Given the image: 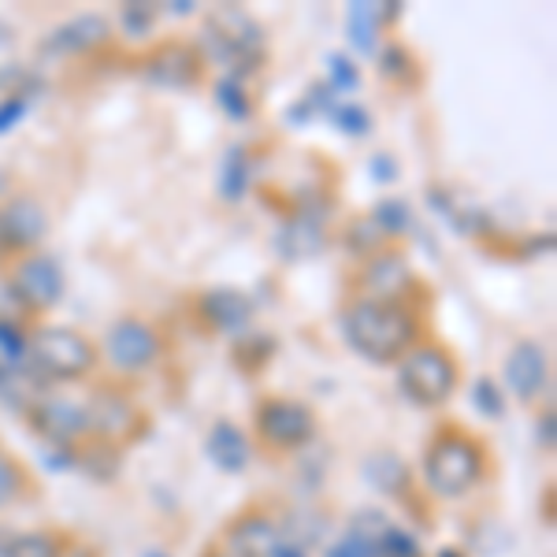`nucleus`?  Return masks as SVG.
I'll return each instance as SVG.
<instances>
[{"label": "nucleus", "instance_id": "nucleus-1", "mask_svg": "<svg viewBox=\"0 0 557 557\" xmlns=\"http://www.w3.org/2000/svg\"><path fill=\"white\" fill-rule=\"evenodd\" d=\"M346 346L375 368H394L424 338V320L412 301H383L349 294L338 312Z\"/></svg>", "mask_w": 557, "mask_h": 557}, {"label": "nucleus", "instance_id": "nucleus-2", "mask_svg": "<svg viewBox=\"0 0 557 557\" xmlns=\"http://www.w3.org/2000/svg\"><path fill=\"white\" fill-rule=\"evenodd\" d=\"M494 461L487 438H480L472 428L457 424V420H443L424 443V461H420V475H424V491L443 502H461L472 491H480L491 480Z\"/></svg>", "mask_w": 557, "mask_h": 557}, {"label": "nucleus", "instance_id": "nucleus-3", "mask_svg": "<svg viewBox=\"0 0 557 557\" xmlns=\"http://www.w3.org/2000/svg\"><path fill=\"white\" fill-rule=\"evenodd\" d=\"M101 364V349L89 335L64 323H38L26 343V372L41 383H86Z\"/></svg>", "mask_w": 557, "mask_h": 557}, {"label": "nucleus", "instance_id": "nucleus-4", "mask_svg": "<svg viewBox=\"0 0 557 557\" xmlns=\"http://www.w3.org/2000/svg\"><path fill=\"white\" fill-rule=\"evenodd\" d=\"M398 391L417 409H443L461 391V361L438 338H420L398 364Z\"/></svg>", "mask_w": 557, "mask_h": 557}, {"label": "nucleus", "instance_id": "nucleus-5", "mask_svg": "<svg viewBox=\"0 0 557 557\" xmlns=\"http://www.w3.org/2000/svg\"><path fill=\"white\" fill-rule=\"evenodd\" d=\"M253 446H264L268 454L294 457L305 454L320 435V417L309 401L290 394H268L253 406Z\"/></svg>", "mask_w": 557, "mask_h": 557}, {"label": "nucleus", "instance_id": "nucleus-6", "mask_svg": "<svg viewBox=\"0 0 557 557\" xmlns=\"http://www.w3.org/2000/svg\"><path fill=\"white\" fill-rule=\"evenodd\" d=\"M209 52L205 60L215 57L227 75L246 78L249 83V71H260L268 60V38H264V26H260L253 15L242 12V8H215L209 15Z\"/></svg>", "mask_w": 557, "mask_h": 557}, {"label": "nucleus", "instance_id": "nucleus-7", "mask_svg": "<svg viewBox=\"0 0 557 557\" xmlns=\"http://www.w3.org/2000/svg\"><path fill=\"white\" fill-rule=\"evenodd\" d=\"M138 75H141V83H149L157 89L190 94V89L201 86L205 75H209V60H205L201 45L183 41V38H164L138 57Z\"/></svg>", "mask_w": 557, "mask_h": 557}, {"label": "nucleus", "instance_id": "nucleus-8", "mask_svg": "<svg viewBox=\"0 0 557 557\" xmlns=\"http://www.w3.org/2000/svg\"><path fill=\"white\" fill-rule=\"evenodd\" d=\"M4 272H8L4 278H8L12 298L20 301V309H26L30 317H45V312H52L64 301V290H67L64 268H60L57 257L41 253V249L38 253L8 260Z\"/></svg>", "mask_w": 557, "mask_h": 557}, {"label": "nucleus", "instance_id": "nucleus-9", "mask_svg": "<svg viewBox=\"0 0 557 557\" xmlns=\"http://www.w3.org/2000/svg\"><path fill=\"white\" fill-rule=\"evenodd\" d=\"M502 380H506V398L513 394L517 406L543 409L554 406V361L550 349L539 338H520L502 361Z\"/></svg>", "mask_w": 557, "mask_h": 557}, {"label": "nucleus", "instance_id": "nucleus-10", "mask_svg": "<svg viewBox=\"0 0 557 557\" xmlns=\"http://www.w3.org/2000/svg\"><path fill=\"white\" fill-rule=\"evenodd\" d=\"M101 357L120 375H146L164 357V335L146 317H120L104 331Z\"/></svg>", "mask_w": 557, "mask_h": 557}, {"label": "nucleus", "instance_id": "nucleus-11", "mask_svg": "<svg viewBox=\"0 0 557 557\" xmlns=\"http://www.w3.org/2000/svg\"><path fill=\"white\" fill-rule=\"evenodd\" d=\"M89 417V438H101L120 450H127L131 443H138L146 435V412L138 409V401L127 391H115V386H101L83 401Z\"/></svg>", "mask_w": 557, "mask_h": 557}, {"label": "nucleus", "instance_id": "nucleus-12", "mask_svg": "<svg viewBox=\"0 0 557 557\" xmlns=\"http://www.w3.org/2000/svg\"><path fill=\"white\" fill-rule=\"evenodd\" d=\"M34 435H41L52 450H75L89 438V417L86 406L78 398H64V394H45L34 398V406L26 409Z\"/></svg>", "mask_w": 557, "mask_h": 557}, {"label": "nucleus", "instance_id": "nucleus-13", "mask_svg": "<svg viewBox=\"0 0 557 557\" xmlns=\"http://www.w3.org/2000/svg\"><path fill=\"white\" fill-rule=\"evenodd\" d=\"M283 539H286V532L272 509H264L260 502H249V506H242L235 517L223 520L215 543L227 546L235 557H272Z\"/></svg>", "mask_w": 557, "mask_h": 557}, {"label": "nucleus", "instance_id": "nucleus-14", "mask_svg": "<svg viewBox=\"0 0 557 557\" xmlns=\"http://www.w3.org/2000/svg\"><path fill=\"white\" fill-rule=\"evenodd\" d=\"M0 223H4L8 238V257H26L38 253L41 242L52 231V212L34 190H12L8 201L0 205Z\"/></svg>", "mask_w": 557, "mask_h": 557}, {"label": "nucleus", "instance_id": "nucleus-15", "mask_svg": "<svg viewBox=\"0 0 557 557\" xmlns=\"http://www.w3.org/2000/svg\"><path fill=\"white\" fill-rule=\"evenodd\" d=\"M420 290V278L409 268V260L401 249H383V253L361 260L354 275V294L361 298H383V301H412V294ZM417 305V301H412Z\"/></svg>", "mask_w": 557, "mask_h": 557}, {"label": "nucleus", "instance_id": "nucleus-16", "mask_svg": "<svg viewBox=\"0 0 557 557\" xmlns=\"http://www.w3.org/2000/svg\"><path fill=\"white\" fill-rule=\"evenodd\" d=\"M194 317L205 331H212V335L242 338L246 331H253L257 305L246 290H235V286H212V290H201L194 298Z\"/></svg>", "mask_w": 557, "mask_h": 557}, {"label": "nucleus", "instance_id": "nucleus-17", "mask_svg": "<svg viewBox=\"0 0 557 557\" xmlns=\"http://www.w3.org/2000/svg\"><path fill=\"white\" fill-rule=\"evenodd\" d=\"M108 41H112V23L104 15H75V20L60 23L41 41V52L45 57L67 60V57H86L94 49H104Z\"/></svg>", "mask_w": 557, "mask_h": 557}, {"label": "nucleus", "instance_id": "nucleus-18", "mask_svg": "<svg viewBox=\"0 0 557 557\" xmlns=\"http://www.w3.org/2000/svg\"><path fill=\"white\" fill-rule=\"evenodd\" d=\"M205 454H209V461L220 469L223 475H242L253 465V438H249V431H242L235 420H215L209 428V435H205Z\"/></svg>", "mask_w": 557, "mask_h": 557}, {"label": "nucleus", "instance_id": "nucleus-19", "mask_svg": "<svg viewBox=\"0 0 557 557\" xmlns=\"http://www.w3.org/2000/svg\"><path fill=\"white\" fill-rule=\"evenodd\" d=\"M327 246V227H323L320 209H294L286 215L283 231L275 235V249L286 260H309Z\"/></svg>", "mask_w": 557, "mask_h": 557}, {"label": "nucleus", "instance_id": "nucleus-20", "mask_svg": "<svg viewBox=\"0 0 557 557\" xmlns=\"http://www.w3.org/2000/svg\"><path fill=\"white\" fill-rule=\"evenodd\" d=\"M361 472H364V480L372 483L375 491H383L386 498H394V502H409L412 494H417V480H412V469L394 450L368 454V461L361 465Z\"/></svg>", "mask_w": 557, "mask_h": 557}, {"label": "nucleus", "instance_id": "nucleus-21", "mask_svg": "<svg viewBox=\"0 0 557 557\" xmlns=\"http://www.w3.org/2000/svg\"><path fill=\"white\" fill-rule=\"evenodd\" d=\"M401 15V8L391 4H349L346 26H349V41L361 57H375L380 52V34Z\"/></svg>", "mask_w": 557, "mask_h": 557}, {"label": "nucleus", "instance_id": "nucleus-22", "mask_svg": "<svg viewBox=\"0 0 557 557\" xmlns=\"http://www.w3.org/2000/svg\"><path fill=\"white\" fill-rule=\"evenodd\" d=\"M78 543L67 528H30V532H12L0 557H67L71 546Z\"/></svg>", "mask_w": 557, "mask_h": 557}, {"label": "nucleus", "instance_id": "nucleus-23", "mask_svg": "<svg viewBox=\"0 0 557 557\" xmlns=\"http://www.w3.org/2000/svg\"><path fill=\"white\" fill-rule=\"evenodd\" d=\"M38 494H41V483H38V475L30 472V465H26L20 454L0 446V509L23 506V502L38 498Z\"/></svg>", "mask_w": 557, "mask_h": 557}, {"label": "nucleus", "instance_id": "nucleus-24", "mask_svg": "<svg viewBox=\"0 0 557 557\" xmlns=\"http://www.w3.org/2000/svg\"><path fill=\"white\" fill-rule=\"evenodd\" d=\"M71 469L89 475L94 483H115V475L123 469V450L101 438H86L83 446L71 450Z\"/></svg>", "mask_w": 557, "mask_h": 557}, {"label": "nucleus", "instance_id": "nucleus-25", "mask_svg": "<svg viewBox=\"0 0 557 557\" xmlns=\"http://www.w3.org/2000/svg\"><path fill=\"white\" fill-rule=\"evenodd\" d=\"M249 183H253V157H249L246 146H231L220 160V175H215V190H220L223 201H242L249 194Z\"/></svg>", "mask_w": 557, "mask_h": 557}, {"label": "nucleus", "instance_id": "nucleus-26", "mask_svg": "<svg viewBox=\"0 0 557 557\" xmlns=\"http://www.w3.org/2000/svg\"><path fill=\"white\" fill-rule=\"evenodd\" d=\"M212 101L220 104V112L235 123H249L257 115V97H253V89H249L246 78H235V75L215 78Z\"/></svg>", "mask_w": 557, "mask_h": 557}, {"label": "nucleus", "instance_id": "nucleus-27", "mask_svg": "<svg viewBox=\"0 0 557 557\" xmlns=\"http://www.w3.org/2000/svg\"><path fill=\"white\" fill-rule=\"evenodd\" d=\"M338 242H343L346 253H354L357 260H368L375 253H383V249H391V242H386V235L380 227H375L372 220L364 215H354V220L343 227V235H338Z\"/></svg>", "mask_w": 557, "mask_h": 557}, {"label": "nucleus", "instance_id": "nucleus-28", "mask_svg": "<svg viewBox=\"0 0 557 557\" xmlns=\"http://www.w3.org/2000/svg\"><path fill=\"white\" fill-rule=\"evenodd\" d=\"M380 71H383V78H394V86H401V89H409V86H417L420 83V64H417V57L406 49L401 41H386L380 52Z\"/></svg>", "mask_w": 557, "mask_h": 557}, {"label": "nucleus", "instance_id": "nucleus-29", "mask_svg": "<svg viewBox=\"0 0 557 557\" xmlns=\"http://www.w3.org/2000/svg\"><path fill=\"white\" fill-rule=\"evenodd\" d=\"M368 220L375 223V227L383 231L386 242H401L409 235V227H412V209L401 197H383L380 205H372V212H368Z\"/></svg>", "mask_w": 557, "mask_h": 557}, {"label": "nucleus", "instance_id": "nucleus-30", "mask_svg": "<svg viewBox=\"0 0 557 557\" xmlns=\"http://www.w3.org/2000/svg\"><path fill=\"white\" fill-rule=\"evenodd\" d=\"M26 343H30V331H23L15 320L0 317V368H4V375L26 368Z\"/></svg>", "mask_w": 557, "mask_h": 557}, {"label": "nucleus", "instance_id": "nucleus-31", "mask_svg": "<svg viewBox=\"0 0 557 557\" xmlns=\"http://www.w3.org/2000/svg\"><path fill=\"white\" fill-rule=\"evenodd\" d=\"M375 557H424L420 539L398 524H386L380 539H375Z\"/></svg>", "mask_w": 557, "mask_h": 557}, {"label": "nucleus", "instance_id": "nucleus-32", "mask_svg": "<svg viewBox=\"0 0 557 557\" xmlns=\"http://www.w3.org/2000/svg\"><path fill=\"white\" fill-rule=\"evenodd\" d=\"M327 120L335 123L343 134H349V138H361V134L372 131V115H368L364 108L354 104V101H335L327 108Z\"/></svg>", "mask_w": 557, "mask_h": 557}, {"label": "nucleus", "instance_id": "nucleus-33", "mask_svg": "<svg viewBox=\"0 0 557 557\" xmlns=\"http://www.w3.org/2000/svg\"><path fill=\"white\" fill-rule=\"evenodd\" d=\"M357 83H361V67H357L349 57H343V52H331L327 57V83L323 86L338 97V94H354Z\"/></svg>", "mask_w": 557, "mask_h": 557}, {"label": "nucleus", "instance_id": "nucleus-34", "mask_svg": "<svg viewBox=\"0 0 557 557\" xmlns=\"http://www.w3.org/2000/svg\"><path fill=\"white\" fill-rule=\"evenodd\" d=\"M123 30L131 34V38H149L152 34V26H157V20H160V8L157 4H127L123 8Z\"/></svg>", "mask_w": 557, "mask_h": 557}, {"label": "nucleus", "instance_id": "nucleus-35", "mask_svg": "<svg viewBox=\"0 0 557 557\" xmlns=\"http://www.w3.org/2000/svg\"><path fill=\"white\" fill-rule=\"evenodd\" d=\"M472 401L487 420H502V417H506V401L509 398L494 380H480V383H475V391H472Z\"/></svg>", "mask_w": 557, "mask_h": 557}, {"label": "nucleus", "instance_id": "nucleus-36", "mask_svg": "<svg viewBox=\"0 0 557 557\" xmlns=\"http://www.w3.org/2000/svg\"><path fill=\"white\" fill-rule=\"evenodd\" d=\"M323 557H375V539H368V535L349 528L343 539H335V543L327 546V554Z\"/></svg>", "mask_w": 557, "mask_h": 557}, {"label": "nucleus", "instance_id": "nucleus-37", "mask_svg": "<svg viewBox=\"0 0 557 557\" xmlns=\"http://www.w3.org/2000/svg\"><path fill=\"white\" fill-rule=\"evenodd\" d=\"M26 112H30V97H26L23 89H12V94L0 101V134L12 131Z\"/></svg>", "mask_w": 557, "mask_h": 557}, {"label": "nucleus", "instance_id": "nucleus-38", "mask_svg": "<svg viewBox=\"0 0 557 557\" xmlns=\"http://www.w3.org/2000/svg\"><path fill=\"white\" fill-rule=\"evenodd\" d=\"M535 438H539V450L554 454L557 446V420H554V406H543L535 417Z\"/></svg>", "mask_w": 557, "mask_h": 557}, {"label": "nucleus", "instance_id": "nucleus-39", "mask_svg": "<svg viewBox=\"0 0 557 557\" xmlns=\"http://www.w3.org/2000/svg\"><path fill=\"white\" fill-rule=\"evenodd\" d=\"M368 172H372L375 183H394V178H398V160L386 157V152H375L372 164H368Z\"/></svg>", "mask_w": 557, "mask_h": 557}, {"label": "nucleus", "instance_id": "nucleus-40", "mask_svg": "<svg viewBox=\"0 0 557 557\" xmlns=\"http://www.w3.org/2000/svg\"><path fill=\"white\" fill-rule=\"evenodd\" d=\"M272 557H309V550H305V543H298V539H283Z\"/></svg>", "mask_w": 557, "mask_h": 557}, {"label": "nucleus", "instance_id": "nucleus-41", "mask_svg": "<svg viewBox=\"0 0 557 557\" xmlns=\"http://www.w3.org/2000/svg\"><path fill=\"white\" fill-rule=\"evenodd\" d=\"M197 557H235V554H231L227 546H220V543L212 539V543H205V546H201V554H197Z\"/></svg>", "mask_w": 557, "mask_h": 557}, {"label": "nucleus", "instance_id": "nucleus-42", "mask_svg": "<svg viewBox=\"0 0 557 557\" xmlns=\"http://www.w3.org/2000/svg\"><path fill=\"white\" fill-rule=\"evenodd\" d=\"M8 194H12V172H8V168L0 164V205L8 201Z\"/></svg>", "mask_w": 557, "mask_h": 557}, {"label": "nucleus", "instance_id": "nucleus-43", "mask_svg": "<svg viewBox=\"0 0 557 557\" xmlns=\"http://www.w3.org/2000/svg\"><path fill=\"white\" fill-rule=\"evenodd\" d=\"M67 557H101V554H97L94 546H86V543H75V546L67 550Z\"/></svg>", "mask_w": 557, "mask_h": 557}, {"label": "nucleus", "instance_id": "nucleus-44", "mask_svg": "<svg viewBox=\"0 0 557 557\" xmlns=\"http://www.w3.org/2000/svg\"><path fill=\"white\" fill-rule=\"evenodd\" d=\"M8 260H12V257H8V238H4V223H0V264H8Z\"/></svg>", "mask_w": 557, "mask_h": 557}, {"label": "nucleus", "instance_id": "nucleus-45", "mask_svg": "<svg viewBox=\"0 0 557 557\" xmlns=\"http://www.w3.org/2000/svg\"><path fill=\"white\" fill-rule=\"evenodd\" d=\"M172 12H175V15H190V12H194V4H183V0H175Z\"/></svg>", "mask_w": 557, "mask_h": 557}, {"label": "nucleus", "instance_id": "nucleus-46", "mask_svg": "<svg viewBox=\"0 0 557 557\" xmlns=\"http://www.w3.org/2000/svg\"><path fill=\"white\" fill-rule=\"evenodd\" d=\"M435 557H469V554H465V550H454V546H446V550H438Z\"/></svg>", "mask_w": 557, "mask_h": 557}, {"label": "nucleus", "instance_id": "nucleus-47", "mask_svg": "<svg viewBox=\"0 0 557 557\" xmlns=\"http://www.w3.org/2000/svg\"><path fill=\"white\" fill-rule=\"evenodd\" d=\"M146 557H168V554H160V550H149Z\"/></svg>", "mask_w": 557, "mask_h": 557}, {"label": "nucleus", "instance_id": "nucleus-48", "mask_svg": "<svg viewBox=\"0 0 557 557\" xmlns=\"http://www.w3.org/2000/svg\"><path fill=\"white\" fill-rule=\"evenodd\" d=\"M0 383H4V368H0Z\"/></svg>", "mask_w": 557, "mask_h": 557}]
</instances>
